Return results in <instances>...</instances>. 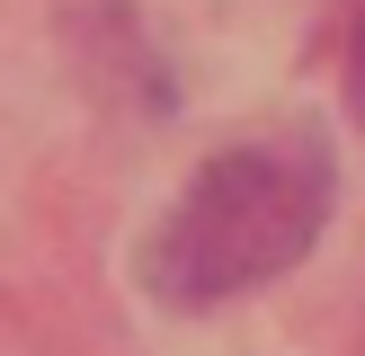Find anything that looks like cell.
<instances>
[{
  "label": "cell",
  "mask_w": 365,
  "mask_h": 356,
  "mask_svg": "<svg viewBox=\"0 0 365 356\" xmlns=\"http://www.w3.org/2000/svg\"><path fill=\"white\" fill-rule=\"evenodd\" d=\"M330 142L285 125V134H259V142H232L214 152L205 169L187 178L160 231L143 241V285L160 303H232L250 285L285 276L303 249L321 241V214H330Z\"/></svg>",
  "instance_id": "1"
},
{
  "label": "cell",
  "mask_w": 365,
  "mask_h": 356,
  "mask_svg": "<svg viewBox=\"0 0 365 356\" xmlns=\"http://www.w3.org/2000/svg\"><path fill=\"white\" fill-rule=\"evenodd\" d=\"M348 116L365 125V18H356V36H348Z\"/></svg>",
  "instance_id": "2"
}]
</instances>
